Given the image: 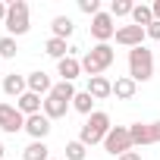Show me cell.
Listing matches in <instances>:
<instances>
[{"label":"cell","mask_w":160,"mask_h":160,"mask_svg":"<svg viewBox=\"0 0 160 160\" xmlns=\"http://www.w3.org/2000/svg\"><path fill=\"white\" fill-rule=\"evenodd\" d=\"M110 129H113V126H110V113H104V110H94V113L85 119L82 132H78V141H82L85 148L104 144V138H107V132H110Z\"/></svg>","instance_id":"obj_1"},{"label":"cell","mask_w":160,"mask_h":160,"mask_svg":"<svg viewBox=\"0 0 160 160\" xmlns=\"http://www.w3.org/2000/svg\"><path fill=\"white\" fill-rule=\"evenodd\" d=\"M113 60H116V53H113L110 44H94V47L82 57V72H88V78H94V75H101L104 69H110Z\"/></svg>","instance_id":"obj_2"},{"label":"cell","mask_w":160,"mask_h":160,"mask_svg":"<svg viewBox=\"0 0 160 160\" xmlns=\"http://www.w3.org/2000/svg\"><path fill=\"white\" fill-rule=\"evenodd\" d=\"M7 35L10 38H19L32 28V19H28V3L25 0H13V3L7 7V22H3Z\"/></svg>","instance_id":"obj_3"},{"label":"cell","mask_w":160,"mask_h":160,"mask_svg":"<svg viewBox=\"0 0 160 160\" xmlns=\"http://www.w3.org/2000/svg\"><path fill=\"white\" fill-rule=\"evenodd\" d=\"M129 78H135V82L154 78V53L148 47H132L129 50Z\"/></svg>","instance_id":"obj_4"},{"label":"cell","mask_w":160,"mask_h":160,"mask_svg":"<svg viewBox=\"0 0 160 160\" xmlns=\"http://www.w3.org/2000/svg\"><path fill=\"white\" fill-rule=\"evenodd\" d=\"M104 151L113 154V157H122L126 151H132V135H129V126H113L104 138Z\"/></svg>","instance_id":"obj_5"},{"label":"cell","mask_w":160,"mask_h":160,"mask_svg":"<svg viewBox=\"0 0 160 160\" xmlns=\"http://www.w3.org/2000/svg\"><path fill=\"white\" fill-rule=\"evenodd\" d=\"M0 129L16 135V132H25V116L19 113L16 104H7V101H0Z\"/></svg>","instance_id":"obj_6"},{"label":"cell","mask_w":160,"mask_h":160,"mask_svg":"<svg viewBox=\"0 0 160 160\" xmlns=\"http://www.w3.org/2000/svg\"><path fill=\"white\" fill-rule=\"evenodd\" d=\"M88 28H91V38L98 44H110V38H116V25H113V16L110 13H98Z\"/></svg>","instance_id":"obj_7"},{"label":"cell","mask_w":160,"mask_h":160,"mask_svg":"<svg viewBox=\"0 0 160 160\" xmlns=\"http://www.w3.org/2000/svg\"><path fill=\"white\" fill-rule=\"evenodd\" d=\"M144 38H148V32L141 28V25H122V28H116V44H122V47H144Z\"/></svg>","instance_id":"obj_8"},{"label":"cell","mask_w":160,"mask_h":160,"mask_svg":"<svg viewBox=\"0 0 160 160\" xmlns=\"http://www.w3.org/2000/svg\"><path fill=\"white\" fill-rule=\"evenodd\" d=\"M25 132L32 135V141H44L50 135V119L44 113H35V116H25Z\"/></svg>","instance_id":"obj_9"},{"label":"cell","mask_w":160,"mask_h":160,"mask_svg":"<svg viewBox=\"0 0 160 160\" xmlns=\"http://www.w3.org/2000/svg\"><path fill=\"white\" fill-rule=\"evenodd\" d=\"M25 82H28V91H32V94H44V98H47V94L53 91L50 75L41 72V69H38V72H28V75H25Z\"/></svg>","instance_id":"obj_10"},{"label":"cell","mask_w":160,"mask_h":160,"mask_svg":"<svg viewBox=\"0 0 160 160\" xmlns=\"http://www.w3.org/2000/svg\"><path fill=\"white\" fill-rule=\"evenodd\" d=\"M94 101H107L110 94H113V82L107 75H94V78H88V88H85Z\"/></svg>","instance_id":"obj_11"},{"label":"cell","mask_w":160,"mask_h":160,"mask_svg":"<svg viewBox=\"0 0 160 160\" xmlns=\"http://www.w3.org/2000/svg\"><path fill=\"white\" fill-rule=\"evenodd\" d=\"M16 107H19V113H22V116H35V113H44V98H41V94L25 91V94L16 101Z\"/></svg>","instance_id":"obj_12"},{"label":"cell","mask_w":160,"mask_h":160,"mask_svg":"<svg viewBox=\"0 0 160 160\" xmlns=\"http://www.w3.org/2000/svg\"><path fill=\"white\" fill-rule=\"evenodd\" d=\"M69 107H72V104L63 101V98H53V94L44 98V116H47L50 122H53V119H63V116L69 113Z\"/></svg>","instance_id":"obj_13"},{"label":"cell","mask_w":160,"mask_h":160,"mask_svg":"<svg viewBox=\"0 0 160 160\" xmlns=\"http://www.w3.org/2000/svg\"><path fill=\"white\" fill-rule=\"evenodd\" d=\"M129 135H132V148H144V144H154V135H151V122H132V126H129Z\"/></svg>","instance_id":"obj_14"},{"label":"cell","mask_w":160,"mask_h":160,"mask_svg":"<svg viewBox=\"0 0 160 160\" xmlns=\"http://www.w3.org/2000/svg\"><path fill=\"white\" fill-rule=\"evenodd\" d=\"M57 75H63V82H72V78H78V75H82V60H75V57L69 53L66 60L57 63Z\"/></svg>","instance_id":"obj_15"},{"label":"cell","mask_w":160,"mask_h":160,"mask_svg":"<svg viewBox=\"0 0 160 160\" xmlns=\"http://www.w3.org/2000/svg\"><path fill=\"white\" fill-rule=\"evenodd\" d=\"M28 91V82H25V75H16V72H10L7 78H3V94H10V98H22Z\"/></svg>","instance_id":"obj_16"},{"label":"cell","mask_w":160,"mask_h":160,"mask_svg":"<svg viewBox=\"0 0 160 160\" xmlns=\"http://www.w3.org/2000/svg\"><path fill=\"white\" fill-rule=\"evenodd\" d=\"M135 91H138V82H135V78H129V75H119L116 82H113V94H116L119 101H132Z\"/></svg>","instance_id":"obj_17"},{"label":"cell","mask_w":160,"mask_h":160,"mask_svg":"<svg viewBox=\"0 0 160 160\" xmlns=\"http://www.w3.org/2000/svg\"><path fill=\"white\" fill-rule=\"evenodd\" d=\"M44 53H47V57H53V60L60 63V60H66V57H69V47H66V41H63V38H47Z\"/></svg>","instance_id":"obj_18"},{"label":"cell","mask_w":160,"mask_h":160,"mask_svg":"<svg viewBox=\"0 0 160 160\" xmlns=\"http://www.w3.org/2000/svg\"><path fill=\"white\" fill-rule=\"evenodd\" d=\"M22 160H50V148H47V141H32V144L22 151Z\"/></svg>","instance_id":"obj_19"},{"label":"cell","mask_w":160,"mask_h":160,"mask_svg":"<svg viewBox=\"0 0 160 160\" xmlns=\"http://www.w3.org/2000/svg\"><path fill=\"white\" fill-rule=\"evenodd\" d=\"M72 110L91 116V113H94V98H91L88 91H75V98H72Z\"/></svg>","instance_id":"obj_20"},{"label":"cell","mask_w":160,"mask_h":160,"mask_svg":"<svg viewBox=\"0 0 160 160\" xmlns=\"http://www.w3.org/2000/svg\"><path fill=\"white\" fill-rule=\"evenodd\" d=\"M151 22H154V10H151V7H144V3H135V10H132V25L148 28Z\"/></svg>","instance_id":"obj_21"},{"label":"cell","mask_w":160,"mask_h":160,"mask_svg":"<svg viewBox=\"0 0 160 160\" xmlns=\"http://www.w3.org/2000/svg\"><path fill=\"white\" fill-rule=\"evenodd\" d=\"M50 28H53V38H63V41H66V38L72 35V19H69V16H57V19L50 22Z\"/></svg>","instance_id":"obj_22"},{"label":"cell","mask_w":160,"mask_h":160,"mask_svg":"<svg viewBox=\"0 0 160 160\" xmlns=\"http://www.w3.org/2000/svg\"><path fill=\"white\" fill-rule=\"evenodd\" d=\"M16 53H19V44H16V38L3 35V38H0V60H13Z\"/></svg>","instance_id":"obj_23"},{"label":"cell","mask_w":160,"mask_h":160,"mask_svg":"<svg viewBox=\"0 0 160 160\" xmlns=\"http://www.w3.org/2000/svg\"><path fill=\"white\" fill-rule=\"evenodd\" d=\"M85 157H88V148L78 141V138L66 144V160H85Z\"/></svg>","instance_id":"obj_24"},{"label":"cell","mask_w":160,"mask_h":160,"mask_svg":"<svg viewBox=\"0 0 160 160\" xmlns=\"http://www.w3.org/2000/svg\"><path fill=\"white\" fill-rule=\"evenodd\" d=\"M132 10H135V3H129V0H113V3H110V16H113V19L132 16Z\"/></svg>","instance_id":"obj_25"},{"label":"cell","mask_w":160,"mask_h":160,"mask_svg":"<svg viewBox=\"0 0 160 160\" xmlns=\"http://www.w3.org/2000/svg\"><path fill=\"white\" fill-rule=\"evenodd\" d=\"M50 94H53V98H63V101H69V104H72V98H75V88H72V82H57Z\"/></svg>","instance_id":"obj_26"},{"label":"cell","mask_w":160,"mask_h":160,"mask_svg":"<svg viewBox=\"0 0 160 160\" xmlns=\"http://www.w3.org/2000/svg\"><path fill=\"white\" fill-rule=\"evenodd\" d=\"M78 10H82L85 16H91V19H94V16L101 13V0H78Z\"/></svg>","instance_id":"obj_27"},{"label":"cell","mask_w":160,"mask_h":160,"mask_svg":"<svg viewBox=\"0 0 160 160\" xmlns=\"http://www.w3.org/2000/svg\"><path fill=\"white\" fill-rule=\"evenodd\" d=\"M144 32H148V38H154V41H160V19H154V22H151V25H148Z\"/></svg>","instance_id":"obj_28"},{"label":"cell","mask_w":160,"mask_h":160,"mask_svg":"<svg viewBox=\"0 0 160 160\" xmlns=\"http://www.w3.org/2000/svg\"><path fill=\"white\" fill-rule=\"evenodd\" d=\"M116 160H141V154H138V151H126V154L116 157Z\"/></svg>","instance_id":"obj_29"},{"label":"cell","mask_w":160,"mask_h":160,"mask_svg":"<svg viewBox=\"0 0 160 160\" xmlns=\"http://www.w3.org/2000/svg\"><path fill=\"white\" fill-rule=\"evenodd\" d=\"M151 135H154V141H160V119L151 122Z\"/></svg>","instance_id":"obj_30"},{"label":"cell","mask_w":160,"mask_h":160,"mask_svg":"<svg viewBox=\"0 0 160 160\" xmlns=\"http://www.w3.org/2000/svg\"><path fill=\"white\" fill-rule=\"evenodd\" d=\"M7 7H10V3H3V0H0V22H7Z\"/></svg>","instance_id":"obj_31"},{"label":"cell","mask_w":160,"mask_h":160,"mask_svg":"<svg viewBox=\"0 0 160 160\" xmlns=\"http://www.w3.org/2000/svg\"><path fill=\"white\" fill-rule=\"evenodd\" d=\"M151 10H154V19H160V0H154V3H151Z\"/></svg>","instance_id":"obj_32"},{"label":"cell","mask_w":160,"mask_h":160,"mask_svg":"<svg viewBox=\"0 0 160 160\" xmlns=\"http://www.w3.org/2000/svg\"><path fill=\"white\" fill-rule=\"evenodd\" d=\"M7 157V148H3V141H0V160H3Z\"/></svg>","instance_id":"obj_33"},{"label":"cell","mask_w":160,"mask_h":160,"mask_svg":"<svg viewBox=\"0 0 160 160\" xmlns=\"http://www.w3.org/2000/svg\"><path fill=\"white\" fill-rule=\"evenodd\" d=\"M50 160H53V157H50Z\"/></svg>","instance_id":"obj_34"}]
</instances>
